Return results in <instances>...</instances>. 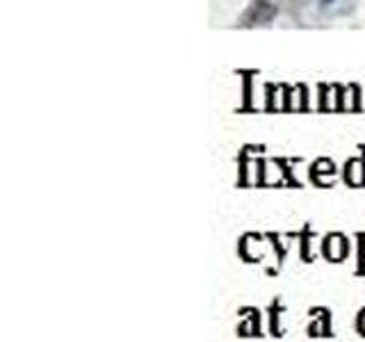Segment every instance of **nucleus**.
<instances>
[{"label": "nucleus", "instance_id": "f257e3e1", "mask_svg": "<svg viewBox=\"0 0 365 342\" xmlns=\"http://www.w3.org/2000/svg\"><path fill=\"white\" fill-rule=\"evenodd\" d=\"M322 3H334V0H322Z\"/></svg>", "mask_w": 365, "mask_h": 342}]
</instances>
